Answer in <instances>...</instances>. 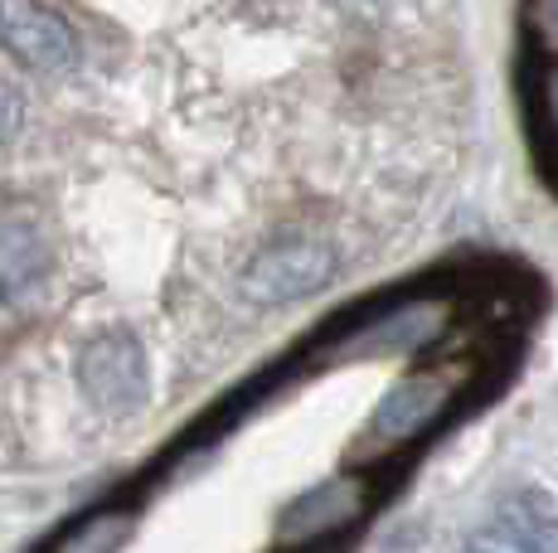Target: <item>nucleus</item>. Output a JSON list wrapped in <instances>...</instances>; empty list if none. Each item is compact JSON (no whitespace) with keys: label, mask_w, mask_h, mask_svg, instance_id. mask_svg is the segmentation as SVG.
Returning <instances> with one entry per match:
<instances>
[{"label":"nucleus","mask_w":558,"mask_h":553,"mask_svg":"<svg viewBox=\"0 0 558 553\" xmlns=\"http://www.w3.org/2000/svg\"><path fill=\"white\" fill-rule=\"evenodd\" d=\"M336 268L340 258L330 243H272V248H257L239 286L253 306H287L296 296L320 292L336 276Z\"/></svg>","instance_id":"obj_1"},{"label":"nucleus","mask_w":558,"mask_h":553,"mask_svg":"<svg viewBox=\"0 0 558 553\" xmlns=\"http://www.w3.org/2000/svg\"><path fill=\"white\" fill-rule=\"evenodd\" d=\"M457 398L452 374H408L403 384H393L379 398V408L364 422V442L374 452H393V446H408L413 438H423Z\"/></svg>","instance_id":"obj_2"},{"label":"nucleus","mask_w":558,"mask_h":553,"mask_svg":"<svg viewBox=\"0 0 558 553\" xmlns=\"http://www.w3.org/2000/svg\"><path fill=\"white\" fill-rule=\"evenodd\" d=\"M78 389L102 413H132L146 403V355L126 331H107L88 340L78 359Z\"/></svg>","instance_id":"obj_3"},{"label":"nucleus","mask_w":558,"mask_h":553,"mask_svg":"<svg viewBox=\"0 0 558 553\" xmlns=\"http://www.w3.org/2000/svg\"><path fill=\"white\" fill-rule=\"evenodd\" d=\"M0 39L25 69L59 73L78 59V39L73 25L59 10L39 5V0H0Z\"/></svg>","instance_id":"obj_4"},{"label":"nucleus","mask_w":558,"mask_h":553,"mask_svg":"<svg viewBox=\"0 0 558 553\" xmlns=\"http://www.w3.org/2000/svg\"><path fill=\"white\" fill-rule=\"evenodd\" d=\"M369 505V486L350 481V476H336V481H320L316 491H306L292 509L282 515V539H296V544H316V539H336L350 519L364 515Z\"/></svg>","instance_id":"obj_5"},{"label":"nucleus","mask_w":558,"mask_h":553,"mask_svg":"<svg viewBox=\"0 0 558 553\" xmlns=\"http://www.w3.org/2000/svg\"><path fill=\"white\" fill-rule=\"evenodd\" d=\"M49 276V243L25 214H0V302L15 306Z\"/></svg>","instance_id":"obj_6"},{"label":"nucleus","mask_w":558,"mask_h":553,"mask_svg":"<svg viewBox=\"0 0 558 553\" xmlns=\"http://www.w3.org/2000/svg\"><path fill=\"white\" fill-rule=\"evenodd\" d=\"M442 331H447L442 306L413 302L408 311H389V316H379V321L360 325V331L350 335V349H360V355H417V349L433 345Z\"/></svg>","instance_id":"obj_7"},{"label":"nucleus","mask_w":558,"mask_h":553,"mask_svg":"<svg viewBox=\"0 0 558 553\" xmlns=\"http://www.w3.org/2000/svg\"><path fill=\"white\" fill-rule=\"evenodd\" d=\"M20 126H25V98H20V88H10L0 78V142H10Z\"/></svg>","instance_id":"obj_8"}]
</instances>
